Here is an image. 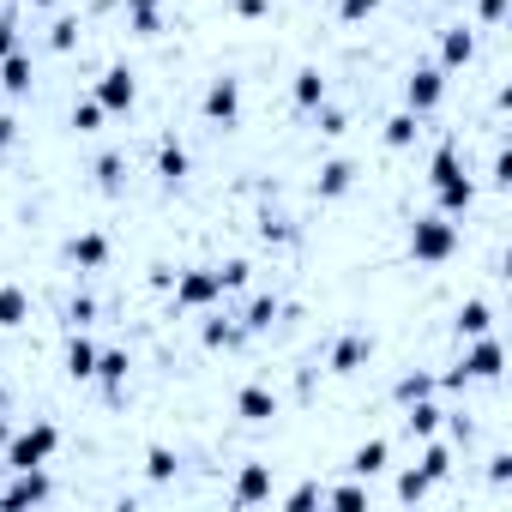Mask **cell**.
I'll list each match as a JSON object with an SVG mask.
<instances>
[{
  "label": "cell",
  "mask_w": 512,
  "mask_h": 512,
  "mask_svg": "<svg viewBox=\"0 0 512 512\" xmlns=\"http://www.w3.org/2000/svg\"><path fill=\"white\" fill-rule=\"evenodd\" d=\"M476 19H482V25L494 31V25L506 19V0H476Z\"/></svg>",
  "instance_id": "obj_44"
},
{
  "label": "cell",
  "mask_w": 512,
  "mask_h": 512,
  "mask_svg": "<svg viewBox=\"0 0 512 512\" xmlns=\"http://www.w3.org/2000/svg\"><path fill=\"white\" fill-rule=\"evenodd\" d=\"M109 115H133V103H139V73L133 67H103V79H97V91H91Z\"/></svg>",
  "instance_id": "obj_8"
},
{
  "label": "cell",
  "mask_w": 512,
  "mask_h": 512,
  "mask_svg": "<svg viewBox=\"0 0 512 512\" xmlns=\"http://www.w3.org/2000/svg\"><path fill=\"white\" fill-rule=\"evenodd\" d=\"M31 7H37V13H55V7H61V0H31Z\"/></svg>",
  "instance_id": "obj_47"
},
{
  "label": "cell",
  "mask_w": 512,
  "mask_h": 512,
  "mask_svg": "<svg viewBox=\"0 0 512 512\" xmlns=\"http://www.w3.org/2000/svg\"><path fill=\"white\" fill-rule=\"evenodd\" d=\"M211 272H217V290H223V296L247 290V278H253V266H247V260H223V266H211Z\"/></svg>",
  "instance_id": "obj_36"
},
{
  "label": "cell",
  "mask_w": 512,
  "mask_h": 512,
  "mask_svg": "<svg viewBox=\"0 0 512 512\" xmlns=\"http://www.w3.org/2000/svg\"><path fill=\"white\" fill-rule=\"evenodd\" d=\"M356 181H362V163H356V157H326L320 175H314V199H320V205H338V199L356 193Z\"/></svg>",
  "instance_id": "obj_7"
},
{
  "label": "cell",
  "mask_w": 512,
  "mask_h": 512,
  "mask_svg": "<svg viewBox=\"0 0 512 512\" xmlns=\"http://www.w3.org/2000/svg\"><path fill=\"white\" fill-rule=\"evenodd\" d=\"M320 500H332V506H344V512H356V506H368V488H362V476H356V482H338V488H326Z\"/></svg>",
  "instance_id": "obj_38"
},
{
  "label": "cell",
  "mask_w": 512,
  "mask_h": 512,
  "mask_svg": "<svg viewBox=\"0 0 512 512\" xmlns=\"http://www.w3.org/2000/svg\"><path fill=\"white\" fill-rule=\"evenodd\" d=\"M416 470H422L428 482H446V476H452V446H446L440 434H434V440H422V464H416Z\"/></svg>",
  "instance_id": "obj_30"
},
{
  "label": "cell",
  "mask_w": 512,
  "mask_h": 512,
  "mask_svg": "<svg viewBox=\"0 0 512 512\" xmlns=\"http://www.w3.org/2000/svg\"><path fill=\"white\" fill-rule=\"evenodd\" d=\"M404 247H410V260H416V266H446L452 253H458V223L440 217V211H422V217H410Z\"/></svg>",
  "instance_id": "obj_2"
},
{
  "label": "cell",
  "mask_w": 512,
  "mask_h": 512,
  "mask_svg": "<svg viewBox=\"0 0 512 512\" xmlns=\"http://www.w3.org/2000/svg\"><path fill=\"white\" fill-rule=\"evenodd\" d=\"M61 368H67V380H91V374H97V344L85 338V326H73V338H67V356H61Z\"/></svg>",
  "instance_id": "obj_27"
},
{
  "label": "cell",
  "mask_w": 512,
  "mask_h": 512,
  "mask_svg": "<svg viewBox=\"0 0 512 512\" xmlns=\"http://www.w3.org/2000/svg\"><path fill=\"white\" fill-rule=\"evenodd\" d=\"M446 428V410L434 404V398H416V404H404V434L410 440H434Z\"/></svg>",
  "instance_id": "obj_25"
},
{
  "label": "cell",
  "mask_w": 512,
  "mask_h": 512,
  "mask_svg": "<svg viewBox=\"0 0 512 512\" xmlns=\"http://www.w3.org/2000/svg\"><path fill=\"white\" fill-rule=\"evenodd\" d=\"M380 7H386V0H338V19H344V25H362V19H374Z\"/></svg>",
  "instance_id": "obj_39"
},
{
  "label": "cell",
  "mask_w": 512,
  "mask_h": 512,
  "mask_svg": "<svg viewBox=\"0 0 512 512\" xmlns=\"http://www.w3.org/2000/svg\"><path fill=\"white\" fill-rule=\"evenodd\" d=\"M434 392H440V380H434L428 368H410V374H398V380H392V404H398V410H404V404H416V398H434Z\"/></svg>",
  "instance_id": "obj_29"
},
{
  "label": "cell",
  "mask_w": 512,
  "mask_h": 512,
  "mask_svg": "<svg viewBox=\"0 0 512 512\" xmlns=\"http://www.w3.org/2000/svg\"><path fill=\"white\" fill-rule=\"evenodd\" d=\"M127 374H133V356H127L121 344L97 350V374H91V380L103 386V398H109V404H121V398H127Z\"/></svg>",
  "instance_id": "obj_13"
},
{
  "label": "cell",
  "mask_w": 512,
  "mask_h": 512,
  "mask_svg": "<svg viewBox=\"0 0 512 512\" xmlns=\"http://www.w3.org/2000/svg\"><path fill=\"white\" fill-rule=\"evenodd\" d=\"M0 410H7V386H0Z\"/></svg>",
  "instance_id": "obj_49"
},
{
  "label": "cell",
  "mask_w": 512,
  "mask_h": 512,
  "mask_svg": "<svg viewBox=\"0 0 512 512\" xmlns=\"http://www.w3.org/2000/svg\"><path fill=\"white\" fill-rule=\"evenodd\" d=\"M440 103H446V73H440V67H410V73H404V109L428 121Z\"/></svg>",
  "instance_id": "obj_6"
},
{
  "label": "cell",
  "mask_w": 512,
  "mask_h": 512,
  "mask_svg": "<svg viewBox=\"0 0 512 512\" xmlns=\"http://www.w3.org/2000/svg\"><path fill=\"white\" fill-rule=\"evenodd\" d=\"M235 416H241V422H272V416H278V392H272L266 380H247V386L235 392Z\"/></svg>",
  "instance_id": "obj_17"
},
{
  "label": "cell",
  "mask_w": 512,
  "mask_h": 512,
  "mask_svg": "<svg viewBox=\"0 0 512 512\" xmlns=\"http://www.w3.org/2000/svg\"><path fill=\"white\" fill-rule=\"evenodd\" d=\"M7 440H13V422H7V416H0V446H7Z\"/></svg>",
  "instance_id": "obj_48"
},
{
  "label": "cell",
  "mask_w": 512,
  "mask_h": 512,
  "mask_svg": "<svg viewBox=\"0 0 512 512\" xmlns=\"http://www.w3.org/2000/svg\"><path fill=\"white\" fill-rule=\"evenodd\" d=\"M0 145H7V151H13V145H19V121H13V115H7V109H0Z\"/></svg>",
  "instance_id": "obj_46"
},
{
  "label": "cell",
  "mask_w": 512,
  "mask_h": 512,
  "mask_svg": "<svg viewBox=\"0 0 512 512\" xmlns=\"http://www.w3.org/2000/svg\"><path fill=\"white\" fill-rule=\"evenodd\" d=\"M314 127H320V133H326V139H344V133H350V115H344V109H338V103H332V97H326V103H320V109H314Z\"/></svg>",
  "instance_id": "obj_35"
},
{
  "label": "cell",
  "mask_w": 512,
  "mask_h": 512,
  "mask_svg": "<svg viewBox=\"0 0 512 512\" xmlns=\"http://www.w3.org/2000/svg\"><path fill=\"white\" fill-rule=\"evenodd\" d=\"M326 97H332V79H326L320 67H302V73L290 79V103H296L302 115H314V109H320Z\"/></svg>",
  "instance_id": "obj_20"
},
{
  "label": "cell",
  "mask_w": 512,
  "mask_h": 512,
  "mask_svg": "<svg viewBox=\"0 0 512 512\" xmlns=\"http://www.w3.org/2000/svg\"><path fill=\"white\" fill-rule=\"evenodd\" d=\"M0 157H7V145H0Z\"/></svg>",
  "instance_id": "obj_50"
},
{
  "label": "cell",
  "mask_w": 512,
  "mask_h": 512,
  "mask_svg": "<svg viewBox=\"0 0 512 512\" xmlns=\"http://www.w3.org/2000/svg\"><path fill=\"white\" fill-rule=\"evenodd\" d=\"M374 362V332H344L332 350H326V374H356Z\"/></svg>",
  "instance_id": "obj_12"
},
{
  "label": "cell",
  "mask_w": 512,
  "mask_h": 512,
  "mask_svg": "<svg viewBox=\"0 0 512 512\" xmlns=\"http://www.w3.org/2000/svg\"><path fill=\"white\" fill-rule=\"evenodd\" d=\"M19 49V13L13 7H0V61H7Z\"/></svg>",
  "instance_id": "obj_41"
},
{
  "label": "cell",
  "mask_w": 512,
  "mask_h": 512,
  "mask_svg": "<svg viewBox=\"0 0 512 512\" xmlns=\"http://www.w3.org/2000/svg\"><path fill=\"white\" fill-rule=\"evenodd\" d=\"M169 302H175V314H205V308H217V302H223L217 272H211V266H181L175 284H169Z\"/></svg>",
  "instance_id": "obj_4"
},
{
  "label": "cell",
  "mask_w": 512,
  "mask_h": 512,
  "mask_svg": "<svg viewBox=\"0 0 512 512\" xmlns=\"http://www.w3.org/2000/svg\"><path fill=\"white\" fill-rule=\"evenodd\" d=\"M109 260H115V235L109 229H79L67 241V266H79V272H103Z\"/></svg>",
  "instance_id": "obj_9"
},
{
  "label": "cell",
  "mask_w": 512,
  "mask_h": 512,
  "mask_svg": "<svg viewBox=\"0 0 512 512\" xmlns=\"http://www.w3.org/2000/svg\"><path fill=\"white\" fill-rule=\"evenodd\" d=\"M31 85H37V67H31V55H25V43L0 61V97H31Z\"/></svg>",
  "instance_id": "obj_19"
},
{
  "label": "cell",
  "mask_w": 512,
  "mask_h": 512,
  "mask_svg": "<svg viewBox=\"0 0 512 512\" xmlns=\"http://www.w3.org/2000/svg\"><path fill=\"white\" fill-rule=\"evenodd\" d=\"M91 320H97V302L91 296H73L67 302V326H91Z\"/></svg>",
  "instance_id": "obj_42"
},
{
  "label": "cell",
  "mask_w": 512,
  "mask_h": 512,
  "mask_svg": "<svg viewBox=\"0 0 512 512\" xmlns=\"http://www.w3.org/2000/svg\"><path fill=\"white\" fill-rule=\"evenodd\" d=\"M175 470H181L175 446H145V476L151 482H175Z\"/></svg>",
  "instance_id": "obj_34"
},
{
  "label": "cell",
  "mask_w": 512,
  "mask_h": 512,
  "mask_svg": "<svg viewBox=\"0 0 512 512\" xmlns=\"http://www.w3.org/2000/svg\"><path fill=\"white\" fill-rule=\"evenodd\" d=\"M91 175H97V187H103V193H121V187H127V157H121V151H103Z\"/></svg>",
  "instance_id": "obj_33"
},
{
  "label": "cell",
  "mask_w": 512,
  "mask_h": 512,
  "mask_svg": "<svg viewBox=\"0 0 512 512\" xmlns=\"http://www.w3.org/2000/svg\"><path fill=\"white\" fill-rule=\"evenodd\" d=\"M506 476H512V452H494V458H488V482L506 488Z\"/></svg>",
  "instance_id": "obj_43"
},
{
  "label": "cell",
  "mask_w": 512,
  "mask_h": 512,
  "mask_svg": "<svg viewBox=\"0 0 512 512\" xmlns=\"http://www.w3.org/2000/svg\"><path fill=\"white\" fill-rule=\"evenodd\" d=\"M428 488H434V482H428V476H422V470H404V476H398V482H392V494H398V500H404V506H416V500H428Z\"/></svg>",
  "instance_id": "obj_37"
},
{
  "label": "cell",
  "mask_w": 512,
  "mask_h": 512,
  "mask_svg": "<svg viewBox=\"0 0 512 512\" xmlns=\"http://www.w3.org/2000/svg\"><path fill=\"white\" fill-rule=\"evenodd\" d=\"M121 13H127V37L151 43L163 31V0H121Z\"/></svg>",
  "instance_id": "obj_22"
},
{
  "label": "cell",
  "mask_w": 512,
  "mask_h": 512,
  "mask_svg": "<svg viewBox=\"0 0 512 512\" xmlns=\"http://www.w3.org/2000/svg\"><path fill=\"white\" fill-rule=\"evenodd\" d=\"M31 320V290L25 284H0V332H19Z\"/></svg>",
  "instance_id": "obj_28"
},
{
  "label": "cell",
  "mask_w": 512,
  "mask_h": 512,
  "mask_svg": "<svg viewBox=\"0 0 512 512\" xmlns=\"http://www.w3.org/2000/svg\"><path fill=\"white\" fill-rule=\"evenodd\" d=\"M386 464H392V440H386V434H368V440L350 452V476H362V482H368V476H380Z\"/></svg>",
  "instance_id": "obj_26"
},
{
  "label": "cell",
  "mask_w": 512,
  "mask_h": 512,
  "mask_svg": "<svg viewBox=\"0 0 512 512\" xmlns=\"http://www.w3.org/2000/svg\"><path fill=\"white\" fill-rule=\"evenodd\" d=\"M470 61H476V31L458 19V25L440 31V61H434V67H440V73H464Z\"/></svg>",
  "instance_id": "obj_14"
},
{
  "label": "cell",
  "mask_w": 512,
  "mask_h": 512,
  "mask_svg": "<svg viewBox=\"0 0 512 512\" xmlns=\"http://www.w3.org/2000/svg\"><path fill=\"white\" fill-rule=\"evenodd\" d=\"M482 332H494V302H482V296H470L458 314H452V338L464 344V338H482Z\"/></svg>",
  "instance_id": "obj_24"
},
{
  "label": "cell",
  "mask_w": 512,
  "mask_h": 512,
  "mask_svg": "<svg viewBox=\"0 0 512 512\" xmlns=\"http://www.w3.org/2000/svg\"><path fill=\"white\" fill-rule=\"evenodd\" d=\"M199 115H205V127H235V121H241V79H235V73L205 79V91H199Z\"/></svg>",
  "instance_id": "obj_5"
},
{
  "label": "cell",
  "mask_w": 512,
  "mask_h": 512,
  "mask_svg": "<svg viewBox=\"0 0 512 512\" xmlns=\"http://www.w3.org/2000/svg\"><path fill=\"white\" fill-rule=\"evenodd\" d=\"M320 494H326L320 482H296V488L284 494V506H290V512H308V506H320Z\"/></svg>",
  "instance_id": "obj_40"
},
{
  "label": "cell",
  "mask_w": 512,
  "mask_h": 512,
  "mask_svg": "<svg viewBox=\"0 0 512 512\" xmlns=\"http://www.w3.org/2000/svg\"><path fill=\"white\" fill-rule=\"evenodd\" d=\"M187 175H193V151H187L175 133H163V139H157V181H163V187H181Z\"/></svg>",
  "instance_id": "obj_16"
},
{
  "label": "cell",
  "mask_w": 512,
  "mask_h": 512,
  "mask_svg": "<svg viewBox=\"0 0 512 512\" xmlns=\"http://www.w3.org/2000/svg\"><path fill=\"white\" fill-rule=\"evenodd\" d=\"M55 452H61V428H55V422H31V428H19L7 446H0L7 470H31V464H49Z\"/></svg>",
  "instance_id": "obj_3"
},
{
  "label": "cell",
  "mask_w": 512,
  "mask_h": 512,
  "mask_svg": "<svg viewBox=\"0 0 512 512\" xmlns=\"http://www.w3.org/2000/svg\"><path fill=\"white\" fill-rule=\"evenodd\" d=\"M229 500H235V506H260V500H272V464H241Z\"/></svg>",
  "instance_id": "obj_18"
},
{
  "label": "cell",
  "mask_w": 512,
  "mask_h": 512,
  "mask_svg": "<svg viewBox=\"0 0 512 512\" xmlns=\"http://www.w3.org/2000/svg\"><path fill=\"white\" fill-rule=\"evenodd\" d=\"M103 121H109V109H103L97 97H79V103H73V115H67V127H73V133H103Z\"/></svg>",
  "instance_id": "obj_32"
},
{
  "label": "cell",
  "mask_w": 512,
  "mask_h": 512,
  "mask_svg": "<svg viewBox=\"0 0 512 512\" xmlns=\"http://www.w3.org/2000/svg\"><path fill=\"white\" fill-rule=\"evenodd\" d=\"M500 368H506V350H500V338L494 332H482V338H464V356L446 368V374H434L440 386H452V392H464V386H494L500 380Z\"/></svg>",
  "instance_id": "obj_1"
},
{
  "label": "cell",
  "mask_w": 512,
  "mask_h": 512,
  "mask_svg": "<svg viewBox=\"0 0 512 512\" xmlns=\"http://www.w3.org/2000/svg\"><path fill=\"white\" fill-rule=\"evenodd\" d=\"M422 139V115H410V109H392L386 121H380V145L386 151H410Z\"/></svg>",
  "instance_id": "obj_23"
},
{
  "label": "cell",
  "mask_w": 512,
  "mask_h": 512,
  "mask_svg": "<svg viewBox=\"0 0 512 512\" xmlns=\"http://www.w3.org/2000/svg\"><path fill=\"white\" fill-rule=\"evenodd\" d=\"M470 205H476V175H470V169H458L452 181L434 187V211H440V217L458 223V217H470Z\"/></svg>",
  "instance_id": "obj_15"
},
{
  "label": "cell",
  "mask_w": 512,
  "mask_h": 512,
  "mask_svg": "<svg viewBox=\"0 0 512 512\" xmlns=\"http://www.w3.org/2000/svg\"><path fill=\"white\" fill-rule=\"evenodd\" d=\"M272 0H235V19H266Z\"/></svg>",
  "instance_id": "obj_45"
},
{
  "label": "cell",
  "mask_w": 512,
  "mask_h": 512,
  "mask_svg": "<svg viewBox=\"0 0 512 512\" xmlns=\"http://www.w3.org/2000/svg\"><path fill=\"white\" fill-rule=\"evenodd\" d=\"M49 494H55L49 470H43V464H31V470H13V482L0 488V506H43Z\"/></svg>",
  "instance_id": "obj_10"
},
{
  "label": "cell",
  "mask_w": 512,
  "mask_h": 512,
  "mask_svg": "<svg viewBox=\"0 0 512 512\" xmlns=\"http://www.w3.org/2000/svg\"><path fill=\"white\" fill-rule=\"evenodd\" d=\"M241 344H247V332H241L235 314H223V308L199 314V350H241Z\"/></svg>",
  "instance_id": "obj_11"
},
{
  "label": "cell",
  "mask_w": 512,
  "mask_h": 512,
  "mask_svg": "<svg viewBox=\"0 0 512 512\" xmlns=\"http://www.w3.org/2000/svg\"><path fill=\"white\" fill-rule=\"evenodd\" d=\"M79 37H85L79 13H55V25H49V49H55V55H73V49H79Z\"/></svg>",
  "instance_id": "obj_31"
},
{
  "label": "cell",
  "mask_w": 512,
  "mask_h": 512,
  "mask_svg": "<svg viewBox=\"0 0 512 512\" xmlns=\"http://www.w3.org/2000/svg\"><path fill=\"white\" fill-rule=\"evenodd\" d=\"M278 314H284V308H278V296H272V290H260V296H253V302L235 314V320H241V332H247V338H266V332L278 326Z\"/></svg>",
  "instance_id": "obj_21"
}]
</instances>
